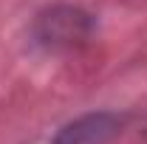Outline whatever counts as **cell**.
I'll list each match as a JSON object with an SVG mask.
<instances>
[{"mask_svg": "<svg viewBox=\"0 0 147 144\" xmlns=\"http://www.w3.org/2000/svg\"><path fill=\"white\" fill-rule=\"evenodd\" d=\"M122 127V119L113 113H91L59 130L54 144H108Z\"/></svg>", "mask_w": 147, "mask_h": 144, "instance_id": "6da1fadb", "label": "cell"}, {"mask_svg": "<svg viewBox=\"0 0 147 144\" xmlns=\"http://www.w3.org/2000/svg\"><path fill=\"white\" fill-rule=\"evenodd\" d=\"M48 23V28H45V34L42 40H54V42H71L74 37H79V26H85V20L82 14H76V11H54L51 20H45Z\"/></svg>", "mask_w": 147, "mask_h": 144, "instance_id": "7a4b0ae2", "label": "cell"}]
</instances>
